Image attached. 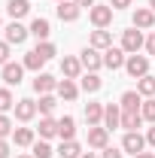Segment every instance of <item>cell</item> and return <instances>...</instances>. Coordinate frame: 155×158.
I'll return each mask as SVG.
<instances>
[{
    "mask_svg": "<svg viewBox=\"0 0 155 158\" xmlns=\"http://www.w3.org/2000/svg\"><path fill=\"white\" fill-rule=\"evenodd\" d=\"M21 64H24V70H37V73H40V67H43V64H46V58H43V55H40L37 49H31V52H27V55H24V61H21Z\"/></svg>",
    "mask_w": 155,
    "mask_h": 158,
    "instance_id": "obj_28",
    "label": "cell"
},
{
    "mask_svg": "<svg viewBox=\"0 0 155 158\" xmlns=\"http://www.w3.org/2000/svg\"><path fill=\"white\" fill-rule=\"evenodd\" d=\"M58 137H61V143H64V140H73V137H76V118H73V116L58 118Z\"/></svg>",
    "mask_w": 155,
    "mask_h": 158,
    "instance_id": "obj_16",
    "label": "cell"
},
{
    "mask_svg": "<svg viewBox=\"0 0 155 158\" xmlns=\"http://www.w3.org/2000/svg\"><path fill=\"white\" fill-rule=\"evenodd\" d=\"M31 155H34V158H52L55 149H52L46 140H40V143H34V152H31Z\"/></svg>",
    "mask_w": 155,
    "mask_h": 158,
    "instance_id": "obj_31",
    "label": "cell"
},
{
    "mask_svg": "<svg viewBox=\"0 0 155 158\" xmlns=\"http://www.w3.org/2000/svg\"><path fill=\"white\" fill-rule=\"evenodd\" d=\"M122 149L131 152V155H137V152L146 149V137H143L140 131H125V137H122Z\"/></svg>",
    "mask_w": 155,
    "mask_h": 158,
    "instance_id": "obj_6",
    "label": "cell"
},
{
    "mask_svg": "<svg viewBox=\"0 0 155 158\" xmlns=\"http://www.w3.org/2000/svg\"><path fill=\"white\" fill-rule=\"evenodd\" d=\"M146 52H149V55H155V31L149 34V40H146Z\"/></svg>",
    "mask_w": 155,
    "mask_h": 158,
    "instance_id": "obj_39",
    "label": "cell"
},
{
    "mask_svg": "<svg viewBox=\"0 0 155 158\" xmlns=\"http://www.w3.org/2000/svg\"><path fill=\"white\" fill-rule=\"evenodd\" d=\"M152 24H155V12H152V9H146V6L134 9V27H140V31H149Z\"/></svg>",
    "mask_w": 155,
    "mask_h": 158,
    "instance_id": "obj_13",
    "label": "cell"
},
{
    "mask_svg": "<svg viewBox=\"0 0 155 158\" xmlns=\"http://www.w3.org/2000/svg\"><path fill=\"white\" fill-rule=\"evenodd\" d=\"M125 49H116V46H110V49H103V67H110V70H119V67H125Z\"/></svg>",
    "mask_w": 155,
    "mask_h": 158,
    "instance_id": "obj_10",
    "label": "cell"
},
{
    "mask_svg": "<svg viewBox=\"0 0 155 158\" xmlns=\"http://www.w3.org/2000/svg\"><path fill=\"white\" fill-rule=\"evenodd\" d=\"M0 64H9V43L0 40Z\"/></svg>",
    "mask_w": 155,
    "mask_h": 158,
    "instance_id": "obj_36",
    "label": "cell"
},
{
    "mask_svg": "<svg viewBox=\"0 0 155 158\" xmlns=\"http://www.w3.org/2000/svg\"><path fill=\"white\" fill-rule=\"evenodd\" d=\"M19 158H34V155H19Z\"/></svg>",
    "mask_w": 155,
    "mask_h": 158,
    "instance_id": "obj_46",
    "label": "cell"
},
{
    "mask_svg": "<svg viewBox=\"0 0 155 158\" xmlns=\"http://www.w3.org/2000/svg\"><path fill=\"white\" fill-rule=\"evenodd\" d=\"M125 70H128V76L143 79L146 73H149V58H143V55H128V61H125Z\"/></svg>",
    "mask_w": 155,
    "mask_h": 158,
    "instance_id": "obj_4",
    "label": "cell"
},
{
    "mask_svg": "<svg viewBox=\"0 0 155 158\" xmlns=\"http://www.w3.org/2000/svg\"><path fill=\"white\" fill-rule=\"evenodd\" d=\"M49 34H52L49 19H34V21H31V37H37L40 43H46V40H49Z\"/></svg>",
    "mask_w": 155,
    "mask_h": 158,
    "instance_id": "obj_18",
    "label": "cell"
},
{
    "mask_svg": "<svg viewBox=\"0 0 155 158\" xmlns=\"http://www.w3.org/2000/svg\"><path fill=\"white\" fill-rule=\"evenodd\" d=\"M0 158H9V143L6 140H0Z\"/></svg>",
    "mask_w": 155,
    "mask_h": 158,
    "instance_id": "obj_41",
    "label": "cell"
},
{
    "mask_svg": "<svg viewBox=\"0 0 155 158\" xmlns=\"http://www.w3.org/2000/svg\"><path fill=\"white\" fill-rule=\"evenodd\" d=\"M103 128H107V131L122 128V106H119V103H107V106H103Z\"/></svg>",
    "mask_w": 155,
    "mask_h": 158,
    "instance_id": "obj_9",
    "label": "cell"
},
{
    "mask_svg": "<svg viewBox=\"0 0 155 158\" xmlns=\"http://www.w3.org/2000/svg\"><path fill=\"white\" fill-rule=\"evenodd\" d=\"M88 146L91 149H107L110 146V131L103 125H91L88 128Z\"/></svg>",
    "mask_w": 155,
    "mask_h": 158,
    "instance_id": "obj_7",
    "label": "cell"
},
{
    "mask_svg": "<svg viewBox=\"0 0 155 158\" xmlns=\"http://www.w3.org/2000/svg\"><path fill=\"white\" fill-rule=\"evenodd\" d=\"M37 131H40V137H43V140L58 137V122H55L52 116H43V118H40V128H37Z\"/></svg>",
    "mask_w": 155,
    "mask_h": 158,
    "instance_id": "obj_24",
    "label": "cell"
},
{
    "mask_svg": "<svg viewBox=\"0 0 155 158\" xmlns=\"http://www.w3.org/2000/svg\"><path fill=\"white\" fill-rule=\"evenodd\" d=\"M55 3H64V0H55Z\"/></svg>",
    "mask_w": 155,
    "mask_h": 158,
    "instance_id": "obj_47",
    "label": "cell"
},
{
    "mask_svg": "<svg viewBox=\"0 0 155 158\" xmlns=\"http://www.w3.org/2000/svg\"><path fill=\"white\" fill-rule=\"evenodd\" d=\"M131 3H134V0H110V6H113V9H128Z\"/></svg>",
    "mask_w": 155,
    "mask_h": 158,
    "instance_id": "obj_38",
    "label": "cell"
},
{
    "mask_svg": "<svg viewBox=\"0 0 155 158\" xmlns=\"http://www.w3.org/2000/svg\"><path fill=\"white\" fill-rule=\"evenodd\" d=\"M146 143H149V146H155V125L146 131Z\"/></svg>",
    "mask_w": 155,
    "mask_h": 158,
    "instance_id": "obj_42",
    "label": "cell"
},
{
    "mask_svg": "<svg viewBox=\"0 0 155 158\" xmlns=\"http://www.w3.org/2000/svg\"><path fill=\"white\" fill-rule=\"evenodd\" d=\"M58 155L61 158H82V146H79L76 140H64L58 146Z\"/></svg>",
    "mask_w": 155,
    "mask_h": 158,
    "instance_id": "obj_26",
    "label": "cell"
},
{
    "mask_svg": "<svg viewBox=\"0 0 155 158\" xmlns=\"http://www.w3.org/2000/svg\"><path fill=\"white\" fill-rule=\"evenodd\" d=\"M134 158H155V152H137Z\"/></svg>",
    "mask_w": 155,
    "mask_h": 158,
    "instance_id": "obj_43",
    "label": "cell"
},
{
    "mask_svg": "<svg viewBox=\"0 0 155 158\" xmlns=\"http://www.w3.org/2000/svg\"><path fill=\"white\" fill-rule=\"evenodd\" d=\"M79 88L88 91V94H94V91L103 88V79L97 76V73H85V76H79Z\"/></svg>",
    "mask_w": 155,
    "mask_h": 158,
    "instance_id": "obj_20",
    "label": "cell"
},
{
    "mask_svg": "<svg viewBox=\"0 0 155 158\" xmlns=\"http://www.w3.org/2000/svg\"><path fill=\"white\" fill-rule=\"evenodd\" d=\"M55 12H58V19H61V21H76L82 9H79L73 0H64V3H58V9H55Z\"/></svg>",
    "mask_w": 155,
    "mask_h": 158,
    "instance_id": "obj_17",
    "label": "cell"
},
{
    "mask_svg": "<svg viewBox=\"0 0 155 158\" xmlns=\"http://www.w3.org/2000/svg\"><path fill=\"white\" fill-rule=\"evenodd\" d=\"M55 106H58V100L52 98V94H40V103H37V110L43 113V116H52V113H55Z\"/></svg>",
    "mask_w": 155,
    "mask_h": 158,
    "instance_id": "obj_30",
    "label": "cell"
},
{
    "mask_svg": "<svg viewBox=\"0 0 155 158\" xmlns=\"http://www.w3.org/2000/svg\"><path fill=\"white\" fill-rule=\"evenodd\" d=\"M140 125H143V113H140V110H134V113H125V110H122V128H125V131H137Z\"/></svg>",
    "mask_w": 155,
    "mask_h": 158,
    "instance_id": "obj_25",
    "label": "cell"
},
{
    "mask_svg": "<svg viewBox=\"0 0 155 158\" xmlns=\"http://www.w3.org/2000/svg\"><path fill=\"white\" fill-rule=\"evenodd\" d=\"M88 46H94V49L103 52V49L113 46V34H110L107 27H97V31H91V43H88Z\"/></svg>",
    "mask_w": 155,
    "mask_h": 158,
    "instance_id": "obj_14",
    "label": "cell"
},
{
    "mask_svg": "<svg viewBox=\"0 0 155 158\" xmlns=\"http://www.w3.org/2000/svg\"><path fill=\"white\" fill-rule=\"evenodd\" d=\"M113 12H116V9H113L110 3H107V6H103V3H94V6L88 9V19H91L94 27H110V24H113Z\"/></svg>",
    "mask_w": 155,
    "mask_h": 158,
    "instance_id": "obj_1",
    "label": "cell"
},
{
    "mask_svg": "<svg viewBox=\"0 0 155 158\" xmlns=\"http://www.w3.org/2000/svg\"><path fill=\"white\" fill-rule=\"evenodd\" d=\"M6 110H15V98L9 88H0V113H6Z\"/></svg>",
    "mask_w": 155,
    "mask_h": 158,
    "instance_id": "obj_32",
    "label": "cell"
},
{
    "mask_svg": "<svg viewBox=\"0 0 155 158\" xmlns=\"http://www.w3.org/2000/svg\"><path fill=\"white\" fill-rule=\"evenodd\" d=\"M21 76H24V64H3V82H6V88H12V85H21Z\"/></svg>",
    "mask_w": 155,
    "mask_h": 158,
    "instance_id": "obj_8",
    "label": "cell"
},
{
    "mask_svg": "<svg viewBox=\"0 0 155 158\" xmlns=\"http://www.w3.org/2000/svg\"><path fill=\"white\" fill-rule=\"evenodd\" d=\"M55 91H58V98H61V100H76V94H79V85L73 82V79H61Z\"/></svg>",
    "mask_w": 155,
    "mask_h": 158,
    "instance_id": "obj_21",
    "label": "cell"
},
{
    "mask_svg": "<svg viewBox=\"0 0 155 158\" xmlns=\"http://www.w3.org/2000/svg\"><path fill=\"white\" fill-rule=\"evenodd\" d=\"M122 49L128 52V55H137L140 49H143V34L131 27V31H122Z\"/></svg>",
    "mask_w": 155,
    "mask_h": 158,
    "instance_id": "obj_5",
    "label": "cell"
},
{
    "mask_svg": "<svg viewBox=\"0 0 155 158\" xmlns=\"http://www.w3.org/2000/svg\"><path fill=\"white\" fill-rule=\"evenodd\" d=\"M119 106H122L125 113H134V110L143 106V94H140V91H125L122 100H119Z\"/></svg>",
    "mask_w": 155,
    "mask_h": 158,
    "instance_id": "obj_15",
    "label": "cell"
},
{
    "mask_svg": "<svg viewBox=\"0 0 155 158\" xmlns=\"http://www.w3.org/2000/svg\"><path fill=\"white\" fill-rule=\"evenodd\" d=\"M73 3H76L79 9H91V6H94V0H73Z\"/></svg>",
    "mask_w": 155,
    "mask_h": 158,
    "instance_id": "obj_40",
    "label": "cell"
},
{
    "mask_svg": "<svg viewBox=\"0 0 155 158\" xmlns=\"http://www.w3.org/2000/svg\"><path fill=\"white\" fill-rule=\"evenodd\" d=\"M6 12L12 15V21L24 19V15L31 12V0H9V3H6Z\"/></svg>",
    "mask_w": 155,
    "mask_h": 158,
    "instance_id": "obj_19",
    "label": "cell"
},
{
    "mask_svg": "<svg viewBox=\"0 0 155 158\" xmlns=\"http://www.w3.org/2000/svg\"><path fill=\"white\" fill-rule=\"evenodd\" d=\"M82 158H97V155H94V152H82Z\"/></svg>",
    "mask_w": 155,
    "mask_h": 158,
    "instance_id": "obj_44",
    "label": "cell"
},
{
    "mask_svg": "<svg viewBox=\"0 0 155 158\" xmlns=\"http://www.w3.org/2000/svg\"><path fill=\"white\" fill-rule=\"evenodd\" d=\"M37 52H40V55H43L46 61H52L55 55H58V52H55V46H52L49 40H46V43H37Z\"/></svg>",
    "mask_w": 155,
    "mask_h": 158,
    "instance_id": "obj_34",
    "label": "cell"
},
{
    "mask_svg": "<svg viewBox=\"0 0 155 158\" xmlns=\"http://www.w3.org/2000/svg\"><path fill=\"white\" fill-rule=\"evenodd\" d=\"M61 73H64V79H79V73H82V61H79V58H64V61H61Z\"/></svg>",
    "mask_w": 155,
    "mask_h": 158,
    "instance_id": "obj_22",
    "label": "cell"
},
{
    "mask_svg": "<svg viewBox=\"0 0 155 158\" xmlns=\"http://www.w3.org/2000/svg\"><path fill=\"white\" fill-rule=\"evenodd\" d=\"M12 131H15V128H12V122H9V118H6L3 113H0V140L12 137Z\"/></svg>",
    "mask_w": 155,
    "mask_h": 158,
    "instance_id": "obj_35",
    "label": "cell"
},
{
    "mask_svg": "<svg viewBox=\"0 0 155 158\" xmlns=\"http://www.w3.org/2000/svg\"><path fill=\"white\" fill-rule=\"evenodd\" d=\"M85 122L88 125H100L103 122V103H85Z\"/></svg>",
    "mask_w": 155,
    "mask_h": 158,
    "instance_id": "obj_27",
    "label": "cell"
},
{
    "mask_svg": "<svg viewBox=\"0 0 155 158\" xmlns=\"http://www.w3.org/2000/svg\"><path fill=\"white\" fill-rule=\"evenodd\" d=\"M100 152H103L100 158H122V152H119L116 146H107V149H100Z\"/></svg>",
    "mask_w": 155,
    "mask_h": 158,
    "instance_id": "obj_37",
    "label": "cell"
},
{
    "mask_svg": "<svg viewBox=\"0 0 155 158\" xmlns=\"http://www.w3.org/2000/svg\"><path fill=\"white\" fill-rule=\"evenodd\" d=\"M137 91H140L143 98H155V76H149V73H146V76L137 82Z\"/></svg>",
    "mask_w": 155,
    "mask_h": 158,
    "instance_id": "obj_29",
    "label": "cell"
},
{
    "mask_svg": "<svg viewBox=\"0 0 155 158\" xmlns=\"http://www.w3.org/2000/svg\"><path fill=\"white\" fill-rule=\"evenodd\" d=\"M37 113H40V110H37V100H31V98L15 100V118H19V122H31Z\"/></svg>",
    "mask_w": 155,
    "mask_h": 158,
    "instance_id": "obj_11",
    "label": "cell"
},
{
    "mask_svg": "<svg viewBox=\"0 0 155 158\" xmlns=\"http://www.w3.org/2000/svg\"><path fill=\"white\" fill-rule=\"evenodd\" d=\"M12 140H15V146H34L37 131H34V128H15V131H12Z\"/></svg>",
    "mask_w": 155,
    "mask_h": 158,
    "instance_id": "obj_23",
    "label": "cell"
},
{
    "mask_svg": "<svg viewBox=\"0 0 155 158\" xmlns=\"http://www.w3.org/2000/svg\"><path fill=\"white\" fill-rule=\"evenodd\" d=\"M79 61H82V70H88V73H97L103 67V55H100V49H94V46L82 49L79 52Z\"/></svg>",
    "mask_w": 155,
    "mask_h": 158,
    "instance_id": "obj_2",
    "label": "cell"
},
{
    "mask_svg": "<svg viewBox=\"0 0 155 158\" xmlns=\"http://www.w3.org/2000/svg\"><path fill=\"white\" fill-rule=\"evenodd\" d=\"M58 88V79L49 76V73H37V79H34V91H40V94H52Z\"/></svg>",
    "mask_w": 155,
    "mask_h": 158,
    "instance_id": "obj_12",
    "label": "cell"
},
{
    "mask_svg": "<svg viewBox=\"0 0 155 158\" xmlns=\"http://www.w3.org/2000/svg\"><path fill=\"white\" fill-rule=\"evenodd\" d=\"M149 9H152V12H155V0H149Z\"/></svg>",
    "mask_w": 155,
    "mask_h": 158,
    "instance_id": "obj_45",
    "label": "cell"
},
{
    "mask_svg": "<svg viewBox=\"0 0 155 158\" xmlns=\"http://www.w3.org/2000/svg\"><path fill=\"white\" fill-rule=\"evenodd\" d=\"M3 34H6V43H9V46H21L24 40L31 37V27H24L21 21H9V24L3 27Z\"/></svg>",
    "mask_w": 155,
    "mask_h": 158,
    "instance_id": "obj_3",
    "label": "cell"
},
{
    "mask_svg": "<svg viewBox=\"0 0 155 158\" xmlns=\"http://www.w3.org/2000/svg\"><path fill=\"white\" fill-rule=\"evenodd\" d=\"M140 113H143V122H152V125H155V98H146V100H143Z\"/></svg>",
    "mask_w": 155,
    "mask_h": 158,
    "instance_id": "obj_33",
    "label": "cell"
}]
</instances>
